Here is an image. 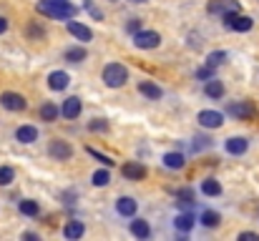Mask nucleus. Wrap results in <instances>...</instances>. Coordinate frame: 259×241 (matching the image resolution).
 Segmentation results:
<instances>
[{
	"mask_svg": "<svg viewBox=\"0 0 259 241\" xmlns=\"http://www.w3.org/2000/svg\"><path fill=\"white\" fill-rule=\"evenodd\" d=\"M35 8H38V13H43L53 20H71L76 15V8L68 0H40Z\"/></svg>",
	"mask_w": 259,
	"mask_h": 241,
	"instance_id": "1",
	"label": "nucleus"
},
{
	"mask_svg": "<svg viewBox=\"0 0 259 241\" xmlns=\"http://www.w3.org/2000/svg\"><path fill=\"white\" fill-rule=\"evenodd\" d=\"M128 78V71L121 66V63H108L106 68H103V83L108 85V88H121L123 83Z\"/></svg>",
	"mask_w": 259,
	"mask_h": 241,
	"instance_id": "2",
	"label": "nucleus"
},
{
	"mask_svg": "<svg viewBox=\"0 0 259 241\" xmlns=\"http://www.w3.org/2000/svg\"><path fill=\"white\" fill-rule=\"evenodd\" d=\"M222 18H224L227 28H232V30H237V33H247V30H252V25H254L252 18L239 15V13H227V15H222Z\"/></svg>",
	"mask_w": 259,
	"mask_h": 241,
	"instance_id": "3",
	"label": "nucleus"
},
{
	"mask_svg": "<svg viewBox=\"0 0 259 241\" xmlns=\"http://www.w3.org/2000/svg\"><path fill=\"white\" fill-rule=\"evenodd\" d=\"M161 43V35L156 33V30H139L136 35H134V45L136 48H144V51H151V48H156Z\"/></svg>",
	"mask_w": 259,
	"mask_h": 241,
	"instance_id": "4",
	"label": "nucleus"
},
{
	"mask_svg": "<svg viewBox=\"0 0 259 241\" xmlns=\"http://www.w3.org/2000/svg\"><path fill=\"white\" fill-rule=\"evenodd\" d=\"M0 103H3V108H8V111H25V98L20 95V93H13V90H5L3 95H0Z\"/></svg>",
	"mask_w": 259,
	"mask_h": 241,
	"instance_id": "5",
	"label": "nucleus"
},
{
	"mask_svg": "<svg viewBox=\"0 0 259 241\" xmlns=\"http://www.w3.org/2000/svg\"><path fill=\"white\" fill-rule=\"evenodd\" d=\"M209 13H214V15L239 13V3H237V0H211V3H209Z\"/></svg>",
	"mask_w": 259,
	"mask_h": 241,
	"instance_id": "6",
	"label": "nucleus"
},
{
	"mask_svg": "<svg viewBox=\"0 0 259 241\" xmlns=\"http://www.w3.org/2000/svg\"><path fill=\"white\" fill-rule=\"evenodd\" d=\"M199 123H201L204 128H219V126L224 123V116H222L219 111H201V113H199Z\"/></svg>",
	"mask_w": 259,
	"mask_h": 241,
	"instance_id": "7",
	"label": "nucleus"
},
{
	"mask_svg": "<svg viewBox=\"0 0 259 241\" xmlns=\"http://www.w3.org/2000/svg\"><path fill=\"white\" fill-rule=\"evenodd\" d=\"M51 156L56 161H68L73 156V149H71L66 141H53V143H51Z\"/></svg>",
	"mask_w": 259,
	"mask_h": 241,
	"instance_id": "8",
	"label": "nucleus"
},
{
	"mask_svg": "<svg viewBox=\"0 0 259 241\" xmlns=\"http://www.w3.org/2000/svg\"><path fill=\"white\" fill-rule=\"evenodd\" d=\"M61 113H63V118H78L81 116V101L76 95L73 98H66L63 106H61Z\"/></svg>",
	"mask_w": 259,
	"mask_h": 241,
	"instance_id": "9",
	"label": "nucleus"
},
{
	"mask_svg": "<svg viewBox=\"0 0 259 241\" xmlns=\"http://www.w3.org/2000/svg\"><path fill=\"white\" fill-rule=\"evenodd\" d=\"M123 176L126 178H131V181H141L144 176H146V168L141 166V163H136V161H128V163H123Z\"/></svg>",
	"mask_w": 259,
	"mask_h": 241,
	"instance_id": "10",
	"label": "nucleus"
},
{
	"mask_svg": "<svg viewBox=\"0 0 259 241\" xmlns=\"http://www.w3.org/2000/svg\"><path fill=\"white\" fill-rule=\"evenodd\" d=\"M139 93H144V95L151 98V101H159V98L164 95V90H161L156 83H151V80H141V83H139Z\"/></svg>",
	"mask_w": 259,
	"mask_h": 241,
	"instance_id": "11",
	"label": "nucleus"
},
{
	"mask_svg": "<svg viewBox=\"0 0 259 241\" xmlns=\"http://www.w3.org/2000/svg\"><path fill=\"white\" fill-rule=\"evenodd\" d=\"M68 83H71V78H68V73H63V71H53V73L48 76V85H51L53 90H63V88H68Z\"/></svg>",
	"mask_w": 259,
	"mask_h": 241,
	"instance_id": "12",
	"label": "nucleus"
},
{
	"mask_svg": "<svg viewBox=\"0 0 259 241\" xmlns=\"http://www.w3.org/2000/svg\"><path fill=\"white\" fill-rule=\"evenodd\" d=\"M247 149H249V141H247V138H242V136H234V138H229V141H227V151H229V154H234V156H242Z\"/></svg>",
	"mask_w": 259,
	"mask_h": 241,
	"instance_id": "13",
	"label": "nucleus"
},
{
	"mask_svg": "<svg viewBox=\"0 0 259 241\" xmlns=\"http://www.w3.org/2000/svg\"><path fill=\"white\" fill-rule=\"evenodd\" d=\"M229 113H234L237 118H252L254 116V106L252 103H234V106H229Z\"/></svg>",
	"mask_w": 259,
	"mask_h": 241,
	"instance_id": "14",
	"label": "nucleus"
},
{
	"mask_svg": "<svg viewBox=\"0 0 259 241\" xmlns=\"http://www.w3.org/2000/svg\"><path fill=\"white\" fill-rule=\"evenodd\" d=\"M68 30H71V35H76L78 40H91L93 38V33H91V28H86V25H81V23H76V20H71L68 23Z\"/></svg>",
	"mask_w": 259,
	"mask_h": 241,
	"instance_id": "15",
	"label": "nucleus"
},
{
	"mask_svg": "<svg viewBox=\"0 0 259 241\" xmlns=\"http://www.w3.org/2000/svg\"><path fill=\"white\" fill-rule=\"evenodd\" d=\"M15 138H18L20 143H33V141L38 138V131H35L33 126H20V128L15 131Z\"/></svg>",
	"mask_w": 259,
	"mask_h": 241,
	"instance_id": "16",
	"label": "nucleus"
},
{
	"mask_svg": "<svg viewBox=\"0 0 259 241\" xmlns=\"http://www.w3.org/2000/svg\"><path fill=\"white\" fill-rule=\"evenodd\" d=\"M116 211H118L121 216H134V214H136V201H134V199H128V196H123V199H118Z\"/></svg>",
	"mask_w": 259,
	"mask_h": 241,
	"instance_id": "17",
	"label": "nucleus"
},
{
	"mask_svg": "<svg viewBox=\"0 0 259 241\" xmlns=\"http://www.w3.org/2000/svg\"><path fill=\"white\" fill-rule=\"evenodd\" d=\"M131 231H134V236H139V239H149V236H151V226H149L144 219L131 221Z\"/></svg>",
	"mask_w": 259,
	"mask_h": 241,
	"instance_id": "18",
	"label": "nucleus"
},
{
	"mask_svg": "<svg viewBox=\"0 0 259 241\" xmlns=\"http://www.w3.org/2000/svg\"><path fill=\"white\" fill-rule=\"evenodd\" d=\"M204 90H206L209 98H222V95H224V85H222V80H217V78H209Z\"/></svg>",
	"mask_w": 259,
	"mask_h": 241,
	"instance_id": "19",
	"label": "nucleus"
},
{
	"mask_svg": "<svg viewBox=\"0 0 259 241\" xmlns=\"http://www.w3.org/2000/svg\"><path fill=\"white\" fill-rule=\"evenodd\" d=\"M201 191L206 196H219L222 194V183L217 178H206V181H201Z\"/></svg>",
	"mask_w": 259,
	"mask_h": 241,
	"instance_id": "20",
	"label": "nucleus"
},
{
	"mask_svg": "<svg viewBox=\"0 0 259 241\" xmlns=\"http://www.w3.org/2000/svg\"><path fill=\"white\" fill-rule=\"evenodd\" d=\"M174 224H176V229H179V231H184V234H186V231H191V226H194V216H191V214H179Z\"/></svg>",
	"mask_w": 259,
	"mask_h": 241,
	"instance_id": "21",
	"label": "nucleus"
},
{
	"mask_svg": "<svg viewBox=\"0 0 259 241\" xmlns=\"http://www.w3.org/2000/svg\"><path fill=\"white\" fill-rule=\"evenodd\" d=\"M63 234H66V239H81V236H83V224H81V221H71V224L63 229Z\"/></svg>",
	"mask_w": 259,
	"mask_h": 241,
	"instance_id": "22",
	"label": "nucleus"
},
{
	"mask_svg": "<svg viewBox=\"0 0 259 241\" xmlns=\"http://www.w3.org/2000/svg\"><path fill=\"white\" fill-rule=\"evenodd\" d=\"M184 163H186V161H184V154H166V156H164V166H166V168H174V171H176V168H184Z\"/></svg>",
	"mask_w": 259,
	"mask_h": 241,
	"instance_id": "23",
	"label": "nucleus"
},
{
	"mask_svg": "<svg viewBox=\"0 0 259 241\" xmlns=\"http://www.w3.org/2000/svg\"><path fill=\"white\" fill-rule=\"evenodd\" d=\"M58 113H61V108H56V103H43L40 106V118L43 121H56Z\"/></svg>",
	"mask_w": 259,
	"mask_h": 241,
	"instance_id": "24",
	"label": "nucleus"
},
{
	"mask_svg": "<svg viewBox=\"0 0 259 241\" xmlns=\"http://www.w3.org/2000/svg\"><path fill=\"white\" fill-rule=\"evenodd\" d=\"M66 61L81 63V61H86V51H83V48H68V51H66Z\"/></svg>",
	"mask_w": 259,
	"mask_h": 241,
	"instance_id": "25",
	"label": "nucleus"
},
{
	"mask_svg": "<svg viewBox=\"0 0 259 241\" xmlns=\"http://www.w3.org/2000/svg\"><path fill=\"white\" fill-rule=\"evenodd\" d=\"M224 61H227V53H224V51H214V53H209V58H206V66H211V68H219Z\"/></svg>",
	"mask_w": 259,
	"mask_h": 241,
	"instance_id": "26",
	"label": "nucleus"
},
{
	"mask_svg": "<svg viewBox=\"0 0 259 241\" xmlns=\"http://www.w3.org/2000/svg\"><path fill=\"white\" fill-rule=\"evenodd\" d=\"M38 211H40V206H38L35 201H20V214H25V216H38Z\"/></svg>",
	"mask_w": 259,
	"mask_h": 241,
	"instance_id": "27",
	"label": "nucleus"
},
{
	"mask_svg": "<svg viewBox=\"0 0 259 241\" xmlns=\"http://www.w3.org/2000/svg\"><path fill=\"white\" fill-rule=\"evenodd\" d=\"M201 224L209 226V229L219 226V214H217V211H204V214H201Z\"/></svg>",
	"mask_w": 259,
	"mask_h": 241,
	"instance_id": "28",
	"label": "nucleus"
},
{
	"mask_svg": "<svg viewBox=\"0 0 259 241\" xmlns=\"http://www.w3.org/2000/svg\"><path fill=\"white\" fill-rule=\"evenodd\" d=\"M13 178H15V171L8 168V166H3V168H0V186H10Z\"/></svg>",
	"mask_w": 259,
	"mask_h": 241,
	"instance_id": "29",
	"label": "nucleus"
},
{
	"mask_svg": "<svg viewBox=\"0 0 259 241\" xmlns=\"http://www.w3.org/2000/svg\"><path fill=\"white\" fill-rule=\"evenodd\" d=\"M108 181H111L108 171H96V173H93V183H96V186H106Z\"/></svg>",
	"mask_w": 259,
	"mask_h": 241,
	"instance_id": "30",
	"label": "nucleus"
},
{
	"mask_svg": "<svg viewBox=\"0 0 259 241\" xmlns=\"http://www.w3.org/2000/svg\"><path fill=\"white\" fill-rule=\"evenodd\" d=\"M196 76H199L201 80H209L211 76H214V68H211V66H204V68H199V73H196Z\"/></svg>",
	"mask_w": 259,
	"mask_h": 241,
	"instance_id": "31",
	"label": "nucleus"
},
{
	"mask_svg": "<svg viewBox=\"0 0 259 241\" xmlns=\"http://www.w3.org/2000/svg\"><path fill=\"white\" fill-rule=\"evenodd\" d=\"M106 128H108V123L101 121V118H96V121L91 123V131H98V133H101V131H106Z\"/></svg>",
	"mask_w": 259,
	"mask_h": 241,
	"instance_id": "32",
	"label": "nucleus"
},
{
	"mask_svg": "<svg viewBox=\"0 0 259 241\" xmlns=\"http://www.w3.org/2000/svg\"><path fill=\"white\" fill-rule=\"evenodd\" d=\"M239 239H242V241H259V234H252V231H244V234H239Z\"/></svg>",
	"mask_w": 259,
	"mask_h": 241,
	"instance_id": "33",
	"label": "nucleus"
},
{
	"mask_svg": "<svg viewBox=\"0 0 259 241\" xmlns=\"http://www.w3.org/2000/svg\"><path fill=\"white\" fill-rule=\"evenodd\" d=\"M91 156H96V159H98V161H103L106 166H113V161L108 159V156H101V154H98V151H93V149H91Z\"/></svg>",
	"mask_w": 259,
	"mask_h": 241,
	"instance_id": "34",
	"label": "nucleus"
},
{
	"mask_svg": "<svg viewBox=\"0 0 259 241\" xmlns=\"http://www.w3.org/2000/svg\"><path fill=\"white\" fill-rule=\"evenodd\" d=\"M139 28H141L139 20H131V23H128V30H131V33H139Z\"/></svg>",
	"mask_w": 259,
	"mask_h": 241,
	"instance_id": "35",
	"label": "nucleus"
},
{
	"mask_svg": "<svg viewBox=\"0 0 259 241\" xmlns=\"http://www.w3.org/2000/svg\"><path fill=\"white\" fill-rule=\"evenodd\" d=\"M8 30V20L5 18H0V33H5Z\"/></svg>",
	"mask_w": 259,
	"mask_h": 241,
	"instance_id": "36",
	"label": "nucleus"
},
{
	"mask_svg": "<svg viewBox=\"0 0 259 241\" xmlns=\"http://www.w3.org/2000/svg\"><path fill=\"white\" fill-rule=\"evenodd\" d=\"M131 3H144V0H131Z\"/></svg>",
	"mask_w": 259,
	"mask_h": 241,
	"instance_id": "37",
	"label": "nucleus"
}]
</instances>
